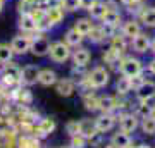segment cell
I'll return each mask as SVG.
<instances>
[{"label":"cell","mask_w":155,"mask_h":148,"mask_svg":"<svg viewBox=\"0 0 155 148\" xmlns=\"http://www.w3.org/2000/svg\"><path fill=\"white\" fill-rule=\"evenodd\" d=\"M81 134H84V136L88 138H91V136H95V134H97V127H95V121H90V119H83V121H81Z\"/></svg>","instance_id":"obj_33"},{"label":"cell","mask_w":155,"mask_h":148,"mask_svg":"<svg viewBox=\"0 0 155 148\" xmlns=\"http://www.w3.org/2000/svg\"><path fill=\"white\" fill-rule=\"evenodd\" d=\"M97 2V0H79V9L81 11H86L88 12L91 7H93V4Z\"/></svg>","instance_id":"obj_39"},{"label":"cell","mask_w":155,"mask_h":148,"mask_svg":"<svg viewBox=\"0 0 155 148\" xmlns=\"http://www.w3.org/2000/svg\"><path fill=\"white\" fill-rule=\"evenodd\" d=\"M147 69H148L150 74H153V76H155V55H153V59H150V62H148V66H147Z\"/></svg>","instance_id":"obj_41"},{"label":"cell","mask_w":155,"mask_h":148,"mask_svg":"<svg viewBox=\"0 0 155 148\" xmlns=\"http://www.w3.org/2000/svg\"><path fill=\"white\" fill-rule=\"evenodd\" d=\"M0 2H4V4H5V2H7V0H0Z\"/></svg>","instance_id":"obj_48"},{"label":"cell","mask_w":155,"mask_h":148,"mask_svg":"<svg viewBox=\"0 0 155 148\" xmlns=\"http://www.w3.org/2000/svg\"><path fill=\"white\" fill-rule=\"evenodd\" d=\"M117 121H119V129L127 134L134 133L140 127V117L134 112H122V114H119Z\"/></svg>","instance_id":"obj_7"},{"label":"cell","mask_w":155,"mask_h":148,"mask_svg":"<svg viewBox=\"0 0 155 148\" xmlns=\"http://www.w3.org/2000/svg\"><path fill=\"white\" fill-rule=\"evenodd\" d=\"M138 148H152V146H150V145H140Z\"/></svg>","instance_id":"obj_45"},{"label":"cell","mask_w":155,"mask_h":148,"mask_svg":"<svg viewBox=\"0 0 155 148\" xmlns=\"http://www.w3.org/2000/svg\"><path fill=\"white\" fill-rule=\"evenodd\" d=\"M134 4H141L140 0H122V7H129V5H134Z\"/></svg>","instance_id":"obj_42"},{"label":"cell","mask_w":155,"mask_h":148,"mask_svg":"<svg viewBox=\"0 0 155 148\" xmlns=\"http://www.w3.org/2000/svg\"><path fill=\"white\" fill-rule=\"evenodd\" d=\"M152 117H155V105H153V109H152Z\"/></svg>","instance_id":"obj_46"},{"label":"cell","mask_w":155,"mask_h":148,"mask_svg":"<svg viewBox=\"0 0 155 148\" xmlns=\"http://www.w3.org/2000/svg\"><path fill=\"white\" fill-rule=\"evenodd\" d=\"M110 143L116 148H127V146H131V136H129L127 133H124V131H121V129H119L117 133H114V134H112Z\"/></svg>","instance_id":"obj_26"},{"label":"cell","mask_w":155,"mask_h":148,"mask_svg":"<svg viewBox=\"0 0 155 148\" xmlns=\"http://www.w3.org/2000/svg\"><path fill=\"white\" fill-rule=\"evenodd\" d=\"M129 41H131V40H127L126 36L121 33V31H117L114 36H110V38H109V47H110V48H114L116 52H119V54L126 55L127 48H129Z\"/></svg>","instance_id":"obj_17"},{"label":"cell","mask_w":155,"mask_h":148,"mask_svg":"<svg viewBox=\"0 0 155 148\" xmlns=\"http://www.w3.org/2000/svg\"><path fill=\"white\" fill-rule=\"evenodd\" d=\"M140 127H141V131H143L145 134L153 136L155 134V117L147 115V117H143V119H140Z\"/></svg>","instance_id":"obj_30"},{"label":"cell","mask_w":155,"mask_h":148,"mask_svg":"<svg viewBox=\"0 0 155 148\" xmlns=\"http://www.w3.org/2000/svg\"><path fill=\"white\" fill-rule=\"evenodd\" d=\"M124 36H126L127 40H133L134 36H138L141 31H145L143 26H141V22L138 21V17H127V19H124L121 24V29H119Z\"/></svg>","instance_id":"obj_8"},{"label":"cell","mask_w":155,"mask_h":148,"mask_svg":"<svg viewBox=\"0 0 155 148\" xmlns=\"http://www.w3.org/2000/svg\"><path fill=\"white\" fill-rule=\"evenodd\" d=\"M150 45H152V36L147 31H141L138 36H134L129 41V48L133 50V54L136 55H145L150 52Z\"/></svg>","instance_id":"obj_5"},{"label":"cell","mask_w":155,"mask_h":148,"mask_svg":"<svg viewBox=\"0 0 155 148\" xmlns=\"http://www.w3.org/2000/svg\"><path fill=\"white\" fill-rule=\"evenodd\" d=\"M86 143H88V138L84 136V134H81V133L71 136V148H84Z\"/></svg>","instance_id":"obj_35"},{"label":"cell","mask_w":155,"mask_h":148,"mask_svg":"<svg viewBox=\"0 0 155 148\" xmlns=\"http://www.w3.org/2000/svg\"><path fill=\"white\" fill-rule=\"evenodd\" d=\"M150 52H152V54L155 55V36L152 38V45H150Z\"/></svg>","instance_id":"obj_43"},{"label":"cell","mask_w":155,"mask_h":148,"mask_svg":"<svg viewBox=\"0 0 155 148\" xmlns=\"http://www.w3.org/2000/svg\"><path fill=\"white\" fill-rule=\"evenodd\" d=\"M129 79H131V88H133V91H134V90H138V88L141 86L145 81H147V77H145V72H141V74H136V76L129 77Z\"/></svg>","instance_id":"obj_37"},{"label":"cell","mask_w":155,"mask_h":148,"mask_svg":"<svg viewBox=\"0 0 155 148\" xmlns=\"http://www.w3.org/2000/svg\"><path fill=\"white\" fill-rule=\"evenodd\" d=\"M109 81H110V71L104 66H97L88 72V83L93 90L105 88Z\"/></svg>","instance_id":"obj_3"},{"label":"cell","mask_w":155,"mask_h":148,"mask_svg":"<svg viewBox=\"0 0 155 148\" xmlns=\"http://www.w3.org/2000/svg\"><path fill=\"white\" fill-rule=\"evenodd\" d=\"M86 40H90L93 45H104L105 41H109V36H107L104 26H102L100 22H97L93 26V29L86 35Z\"/></svg>","instance_id":"obj_18"},{"label":"cell","mask_w":155,"mask_h":148,"mask_svg":"<svg viewBox=\"0 0 155 148\" xmlns=\"http://www.w3.org/2000/svg\"><path fill=\"white\" fill-rule=\"evenodd\" d=\"M95 24H97V22H95L90 16H84V17H78L76 21H74V24H72V28H76L78 31H79V33L86 38V35L93 29Z\"/></svg>","instance_id":"obj_24"},{"label":"cell","mask_w":155,"mask_h":148,"mask_svg":"<svg viewBox=\"0 0 155 148\" xmlns=\"http://www.w3.org/2000/svg\"><path fill=\"white\" fill-rule=\"evenodd\" d=\"M17 28L21 33L26 35H35L36 33V22L29 14H19V19H17Z\"/></svg>","instance_id":"obj_19"},{"label":"cell","mask_w":155,"mask_h":148,"mask_svg":"<svg viewBox=\"0 0 155 148\" xmlns=\"http://www.w3.org/2000/svg\"><path fill=\"white\" fill-rule=\"evenodd\" d=\"M110 7H116V9H121L122 7V0H105Z\"/></svg>","instance_id":"obj_40"},{"label":"cell","mask_w":155,"mask_h":148,"mask_svg":"<svg viewBox=\"0 0 155 148\" xmlns=\"http://www.w3.org/2000/svg\"><path fill=\"white\" fill-rule=\"evenodd\" d=\"M4 5H5V4H4V2H0V14H2V11H4Z\"/></svg>","instance_id":"obj_44"},{"label":"cell","mask_w":155,"mask_h":148,"mask_svg":"<svg viewBox=\"0 0 155 148\" xmlns=\"http://www.w3.org/2000/svg\"><path fill=\"white\" fill-rule=\"evenodd\" d=\"M17 95H19V98L22 100V104H29L31 100H33V95H31V91L29 90H17Z\"/></svg>","instance_id":"obj_38"},{"label":"cell","mask_w":155,"mask_h":148,"mask_svg":"<svg viewBox=\"0 0 155 148\" xmlns=\"http://www.w3.org/2000/svg\"><path fill=\"white\" fill-rule=\"evenodd\" d=\"M14 59V52L11 48V43H0V66H5Z\"/></svg>","instance_id":"obj_29"},{"label":"cell","mask_w":155,"mask_h":148,"mask_svg":"<svg viewBox=\"0 0 155 148\" xmlns=\"http://www.w3.org/2000/svg\"><path fill=\"white\" fill-rule=\"evenodd\" d=\"M153 100H150V102H138V105H136V109H134V114L138 115L140 119H143V117H147V115H152V109H153V105L152 104Z\"/></svg>","instance_id":"obj_31"},{"label":"cell","mask_w":155,"mask_h":148,"mask_svg":"<svg viewBox=\"0 0 155 148\" xmlns=\"http://www.w3.org/2000/svg\"><path fill=\"white\" fill-rule=\"evenodd\" d=\"M117 124V117L112 114H100L97 119H95V127H97V131L100 134H104V133H109L112 131Z\"/></svg>","instance_id":"obj_12"},{"label":"cell","mask_w":155,"mask_h":148,"mask_svg":"<svg viewBox=\"0 0 155 148\" xmlns=\"http://www.w3.org/2000/svg\"><path fill=\"white\" fill-rule=\"evenodd\" d=\"M4 67V71H2V74L7 77H11L12 81L19 83L21 81V67L17 66V64H14V62H9V64H5Z\"/></svg>","instance_id":"obj_28"},{"label":"cell","mask_w":155,"mask_h":148,"mask_svg":"<svg viewBox=\"0 0 155 148\" xmlns=\"http://www.w3.org/2000/svg\"><path fill=\"white\" fill-rule=\"evenodd\" d=\"M109 7H110V5L107 4L105 0H97V2L93 4V7L88 11V16L91 17L95 22H100V19L104 17V14L107 12V9H109Z\"/></svg>","instance_id":"obj_25"},{"label":"cell","mask_w":155,"mask_h":148,"mask_svg":"<svg viewBox=\"0 0 155 148\" xmlns=\"http://www.w3.org/2000/svg\"><path fill=\"white\" fill-rule=\"evenodd\" d=\"M59 5L67 12H78V11H81L79 9V0H59Z\"/></svg>","instance_id":"obj_34"},{"label":"cell","mask_w":155,"mask_h":148,"mask_svg":"<svg viewBox=\"0 0 155 148\" xmlns=\"http://www.w3.org/2000/svg\"><path fill=\"white\" fill-rule=\"evenodd\" d=\"M54 129H55V121H54L52 117H43V119L40 121L38 131L41 133L43 136H47V134H50V133H54Z\"/></svg>","instance_id":"obj_32"},{"label":"cell","mask_w":155,"mask_h":148,"mask_svg":"<svg viewBox=\"0 0 155 148\" xmlns=\"http://www.w3.org/2000/svg\"><path fill=\"white\" fill-rule=\"evenodd\" d=\"M76 86L78 84L72 77H61L55 83V91L61 97H72L76 93Z\"/></svg>","instance_id":"obj_15"},{"label":"cell","mask_w":155,"mask_h":148,"mask_svg":"<svg viewBox=\"0 0 155 148\" xmlns=\"http://www.w3.org/2000/svg\"><path fill=\"white\" fill-rule=\"evenodd\" d=\"M64 17H66V11H64L59 4L45 7V19L50 22V26L52 28L62 24V22H64Z\"/></svg>","instance_id":"obj_9"},{"label":"cell","mask_w":155,"mask_h":148,"mask_svg":"<svg viewBox=\"0 0 155 148\" xmlns=\"http://www.w3.org/2000/svg\"><path fill=\"white\" fill-rule=\"evenodd\" d=\"M72 55V48L64 41V40H59V41H52L50 45V52H48V57L52 62L55 64H64L71 59Z\"/></svg>","instance_id":"obj_2"},{"label":"cell","mask_w":155,"mask_h":148,"mask_svg":"<svg viewBox=\"0 0 155 148\" xmlns=\"http://www.w3.org/2000/svg\"><path fill=\"white\" fill-rule=\"evenodd\" d=\"M116 91L117 95H121V97H127V95L133 91V88H131V79L126 76H121L117 77L116 81Z\"/></svg>","instance_id":"obj_27"},{"label":"cell","mask_w":155,"mask_h":148,"mask_svg":"<svg viewBox=\"0 0 155 148\" xmlns=\"http://www.w3.org/2000/svg\"><path fill=\"white\" fill-rule=\"evenodd\" d=\"M124 21V17H122V12L116 7H109L107 12L104 14V17L100 19V24H104V26H110V28H116V29H121V24Z\"/></svg>","instance_id":"obj_10"},{"label":"cell","mask_w":155,"mask_h":148,"mask_svg":"<svg viewBox=\"0 0 155 148\" xmlns=\"http://www.w3.org/2000/svg\"><path fill=\"white\" fill-rule=\"evenodd\" d=\"M64 41H66L71 48H76V47H81V45H83L84 36L78 31L76 28H69L66 33H64Z\"/></svg>","instance_id":"obj_21"},{"label":"cell","mask_w":155,"mask_h":148,"mask_svg":"<svg viewBox=\"0 0 155 148\" xmlns=\"http://www.w3.org/2000/svg\"><path fill=\"white\" fill-rule=\"evenodd\" d=\"M140 2H141V4H147V0H140Z\"/></svg>","instance_id":"obj_47"},{"label":"cell","mask_w":155,"mask_h":148,"mask_svg":"<svg viewBox=\"0 0 155 148\" xmlns=\"http://www.w3.org/2000/svg\"><path fill=\"white\" fill-rule=\"evenodd\" d=\"M117 71L121 72V76L133 77L136 74L145 72V66L136 55H124L121 59V64H119V69Z\"/></svg>","instance_id":"obj_1"},{"label":"cell","mask_w":155,"mask_h":148,"mask_svg":"<svg viewBox=\"0 0 155 148\" xmlns=\"http://www.w3.org/2000/svg\"><path fill=\"white\" fill-rule=\"evenodd\" d=\"M57 72L54 69H50V67H43V69H40V74H38V83L41 86H55L57 83Z\"/></svg>","instance_id":"obj_22"},{"label":"cell","mask_w":155,"mask_h":148,"mask_svg":"<svg viewBox=\"0 0 155 148\" xmlns=\"http://www.w3.org/2000/svg\"><path fill=\"white\" fill-rule=\"evenodd\" d=\"M31 41H33V35L21 33L14 36L11 40V48L14 52V55H24L31 50Z\"/></svg>","instance_id":"obj_6"},{"label":"cell","mask_w":155,"mask_h":148,"mask_svg":"<svg viewBox=\"0 0 155 148\" xmlns=\"http://www.w3.org/2000/svg\"><path fill=\"white\" fill-rule=\"evenodd\" d=\"M50 38L45 33H35L33 35V41H31V54L35 57H47L50 52Z\"/></svg>","instance_id":"obj_4"},{"label":"cell","mask_w":155,"mask_h":148,"mask_svg":"<svg viewBox=\"0 0 155 148\" xmlns=\"http://www.w3.org/2000/svg\"><path fill=\"white\" fill-rule=\"evenodd\" d=\"M72 64L78 67H86L91 62V52H90V48H86V47H76V48H72Z\"/></svg>","instance_id":"obj_13"},{"label":"cell","mask_w":155,"mask_h":148,"mask_svg":"<svg viewBox=\"0 0 155 148\" xmlns=\"http://www.w3.org/2000/svg\"><path fill=\"white\" fill-rule=\"evenodd\" d=\"M138 21L141 22L143 28L155 29V5H147V4H145L141 12L138 14Z\"/></svg>","instance_id":"obj_16"},{"label":"cell","mask_w":155,"mask_h":148,"mask_svg":"<svg viewBox=\"0 0 155 148\" xmlns=\"http://www.w3.org/2000/svg\"><path fill=\"white\" fill-rule=\"evenodd\" d=\"M0 77H2V71H0Z\"/></svg>","instance_id":"obj_49"},{"label":"cell","mask_w":155,"mask_h":148,"mask_svg":"<svg viewBox=\"0 0 155 148\" xmlns=\"http://www.w3.org/2000/svg\"><path fill=\"white\" fill-rule=\"evenodd\" d=\"M117 107V100L112 95H102L98 97V110L102 114H112Z\"/></svg>","instance_id":"obj_23"},{"label":"cell","mask_w":155,"mask_h":148,"mask_svg":"<svg viewBox=\"0 0 155 148\" xmlns=\"http://www.w3.org/2000/svg\"><path fill=\"white\" fill-rule=\"evenodd\" d=\"M134 95H136V100H138V102H150V100H155V81L147 79L138 90H134Z\"/></svg>","instance_id":"obj_14"},{"label":"cell","mask_w":155,"mask_h":148,"mask_svg":"<svg viewBox=\"0 0 155 148\" xmlns=\"http://www.w3.org/2000/svg\"><path fill=\"white\" fill-rule=\"evenodd\" d=\"M122 57H124L122 54L116 52V50L110 48V47H107V50L102 54V61L105 62V66L110 67V69H119V64H121Z\"/></svg>","instance_id":"obj_20"},{"label":"cell","mask_w":155,"mask_h":148,"mask_svg":"<svg viewBox=\"0 0 155 148\" xmlns=\"http://www.w3.org/2000/svg\"><path fill=\"white\" fill-rule=\"evenodd\" d=\"M40 69L36 64H28V66L21 67V81L24 86H33L38 83V74H40Z\"/></svg>","instance_id":"obj_11"},{"label":"cell","mask_w":155,"mask_h":148,"mask_svg":"<svg viewBox=\"0 0 155 148\" xmlns=\"http://www.w3.org/2000/svg\"><path fill=\"white\" fill-rule=\"evenodd\" d=\"M66 131L69 136H74L78 133L81 131V121H69L66 124Z\"/></svg>","instance_id":"obj_36"},{"label":"cell","mask_w":155,"mask_h":148,"mask_svg":"<svg viewBox=\"0 0 155 148\" xmlns=\"http://www.w3.org/2000/svg\"><path fill=\"white\" fill-rule=\"evenodd\" d=\"M127 148H133V146H127ZM136 148H138V146H136Z\"/></svg>","instance_id":"obj_50"}]
</instances>
